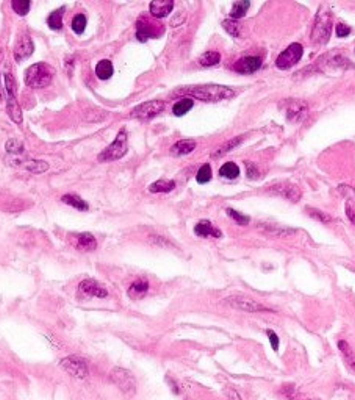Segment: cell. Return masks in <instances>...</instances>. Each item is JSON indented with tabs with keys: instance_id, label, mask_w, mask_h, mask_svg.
Masks as SVG:
<instances>
[{
	"instance_id": "44dd1931",
	"label": "cell",
	"mask_w": 355,
	"mask_h": 400,
	"mask_svg": "<svg viewBox=\"0 0 355 400\" xmlns=\"http://www.w3.org/2000/svg\"><path fill=\"white\" fill-rule=\"evenodd\" d=\"M196 149V141L194 139H182L179 143H175L171 149L174 155L180 157V155H188Z\"/></svg>"
},
{
	"instance_id": "484cf974",
	"label": "cell",
	"mask_w": 355,
	"mask_h": 400,
	"mask_svg": "<svg viewBox=\"0 0 355 400\" xmlns=\"http://www.w3.org/2000/svg\"><path fill=\"white\" fill-rule=\"evenodd\" d=\"M249 6H251V2H247V0H241V2H235V3L232 5L230 17H232L233 20L244 17L246 13H247V9H249Z\"/></svg>"
},
{
	"instance_id": "5bb4252c",
	"label": "cell",
	"mask_w": 355,
	"mask_h": 400,
	"mask_svg": "<svg viewBox=\"0 0 355 400\" xmlns=\"http://www.w3.org/2000/svg\"><path fill=\"white\" fill-rule=\"evenodd\" d=\"M33 50H34V45H33V41L28 34H23V36L17 41L16 47H14V58L16 61H23L27 60L28 56L33 55Z\"/></svg>"
},
{
	"instance_id": "2e32d148",
	"label": "cell",
	"mask_w": 355,
	"mask_h": 400,
	"mask_svg": "<svg viewBox=\"0 0 355 400\" xmlns=\"http://www.w3.org/2000/svg\"><path fill=\"white\" fill-rule=\"evenodd\" d=\"M157 36H158L157 30L153 28L150 23L143 22V20H138L136 22V38H138V41L146 42L147 39H153V38H157Z\"/></svg>"
},
{
	"instance_id": "cb8c5ba5",
	"label": "cell",
	"mask_w": 355,
	"mask_h": 400,
	"mask_svg": "<svg viewBox=\"0 0 355 400\" xmlns=\"http://www.w3.org/2000/svg\"><path fill=\"white\" fill-rule=\"evenodd\" d=\"M61 200H63V202H64L66 205L74 206V208H77V209H80V211H86V209L89 208L88 203L85 202V200L81 199V197H78L77 194H64V196L61 197Z\"/></svg>"
},
{
	"instance_id": "f6af8a7d",
	"label": "cell",
	"mask_w": 355,
	"mask_h": 400,
	"mask_svg": "<svg viewBox=\"0 0 355 400\" xmlns=\"http://www.w3.org/2000/svg\"><path fill=\"white\" fill-rule=\"evenodd\" d=\"M0 56H2V49H0Z\"/></svg>"
},
{
	"instance_id": "4fadbf2b",
	"label": "cell",
	"mask_w": 355,
	"mask_h": 400,
	"mask_svg": "<svg viewBox=\"0 0 355 400\" xmlns=\"http://www.w3.org/2000/svg\"><path fill=\"white\" fill-rule=\"evenodd\" d=\"M260 67H262V58L260 56H244L233 66V69L240 74H254Z\"/></svg>"
},
{
	"instance_id": "f35d334b",
	"label": "cell",
	"mask_w": 355,
	"mask_h": 400,
	"mask_svg": "<svg viewBox=\"0 0 355 400\" xmlns=\"http://www.w3.org/2000/svg\"><path fill=\"white\" fill-rule=\"evenodd\" d=\"M351 28L346 25V23H337L335 25V34L338 38H348L349 34H351Z\"/></svg>"
},
{
	"instance_id": "e0dca14e",
	"label": "cell",
	"mask_w": 355,
	"mask_h": 400,
	"mask_svg": "<svg viewBox=\"0 0 355 400\" xmlns=\"http://www.w3.org/2000/svg\"><path fill=\"white\" fill-rule=\"evenodd\" d=\"M194 233L197 234L199 238H208V236L221 238L222 236V233L213 227L211 222H208V220H200V222H197L196 227H194Z\"/></svg>"
},
{
	"instance_id": "8d00e7d4",
	"label": "cell",
	"mask_w": 355,
	"mask_h": 400,
	"mask_svg": "<svg viewBox=\"0 0 355 400\" xmlns=\"http://www.w3.org/2000/svg\"><path fill=\"white\" fill-rule=\"evenodd\" d=\"M227 214L233 219V220H236V223H240V225H247V223L251 222V219L247 217V216H244V214H240L238 211H235V209H232V208H229L227 209Z\"/></svg>"
},
{
	"instance_id": "836d02e7",
	"label": "cell",
	"mask_w": 355,
	"mask_h": 400,
	"mask_svg": "<svg viewBox=\"0 0 355 400\" xmlns=\"http://www.w3.org/2000/svg\"><path fill=\"white\" fill-rule=\"evenodd\" d=\"M86 16L85 14H77L74 19H72V30L77 33V34H81L85 30H86Z\"/></svg>"
},
{
	"instance_id": "52a82bcc",
	"label": "cell",
	"mask_w": 355,
	"mask_h": 400,
	"mask_svg": "<svg viewBox=\"0 0 355 400\" xmlns=\"http://www.w3.org/2000/svg\"><path fill=\"white\" fill-rule=\"evenodd\" d=\"M302 55H304V47L299 42L290 44L287 49L277 56L276 66H277V69L287 70V69L293 67L294 64H298L301 61Z\"/></svg>"
},
{
	"instance_id": "60d3db41",
	"label": "cell",
	"mask_w": 355,
	"mask_h": 400,
	"mask_svg": "<svg viewBox=\"0 0 355 400\" xmlns=\"http://www.w3.org/2000/svg\"><path fill=\"white\" fill-rule=\"evenodd\" d=\"M268 338H269V343H271V347L274 349V350H279V336L272 332V330H268L266 332Z\"/></svg>"
},
{
	"instance_id": "d4e9b609",
	"label": "cell",
	"mask_w": 355,
	"mask_h": 400,
	"mask_svg": "<svg viewBox=\"0 0 355 400\" xmlns=\"http://www.w3.org/2000/svg\"><path fill=\"white\" fill-rule=\"evenodd\" d=\"M243 141V136H236L230 141H227V143H224L222 146H219L215 152H213V158H218V157H222V155H226L229 154L230 150H233L236 146H238L240 143Z\"/></svg>"
},
{
	"instance_id": "9a60e30c",
	"label": "cell",
	"mask_w": 355,
	"mask_h": 400,
	"mask_svg": "<svg viewBox=\"0 0 355 400\" xmlns=\"http://www.w3.org/2000/svg\"><path fill=\"white\" fill-rule=\"evenodd\" d=\"M174 8V2L172 0H155V2H152L149 9H150V14L157 19H163L166 17Z\"/></svg>"
},
{
	"instance_id": "30bf717a",
	"label": "cell",
	"mask_w": 355,
	"mask_h": 400,
	"mask_svg": "<svg viewBox=\"0 0 355 400\" xmlns=\"http://www.w3.org/2000/svg\"><path fill=\"white\" fill-rule=\"evenodd\" d=\"M164 110V102L161 100H149L146 103L138 105L136 108L132 110V117H136V119H152L155 117L158 113H161Z\"/></svg>"
},
{
	"instance_id": "5b68a950",
	"label": "cell",
	"mask_w": 355,
	"mask_h": 400,
	"mask_svg": "<svg viewBox=\"0 0 355 400\" xmlns=\"http://www.w3.org/2000/svg\"><path fill=\"white\" fill-rule=\"evenodd\" d=\"M127 149H128V144H127V132L125 130H121L119 133H117L114 143L110 144L105 150H102V154L99 155V160L100 161H114V160H119V158H122L127 154Z\"/></svg>"
},
{
	"instance_id": "8992f818",
	"label": "cell",
	"mask_w": 355,
	"mask_h": 400,
	"mask_svg": "<svg viewBox=\"0 0 355 400\" xmlns=\"http://www.w3.org/2000/svg\"><path fill=\"white\" fill-rule=\"evenodd\" d=\"M60 366L70 375V377H74L77 380H85L89 374L86 361L77 355H69L63 358L60 361Z\"/></svg>"
},
{
	"instance_id": "d6a6232c",
	"label": "cell",
	"mask_w": 355,
	"mask_h": 400,
	"mask_svg": "<svg viewBox=\"0 0 355 400\" xmlns=\"http://www.w3.org/2000/svg\"><path fill=\"white\" fill-rule=\"evenodd\" d=\"M11 6H13L14 13H17L19 16H25L30 11L31 3L28 0H14V2H11Z\"/></svg>"
},
{
	"instance_id": "7bdbcfd3",
	"label": "cell",
	"mask_w": 355,
	"mask_h": 400,
	"mask_svg": "<svg viewBox=\"0 0 355 400\" xmlns=\"http://www.w3.org/2000/svg\"><path fill=\"white\" fill-rule=\"evenodd\" d=\"M346 216L349 217V220L355 225V209L352 208V205L349 202H346Z\"/></svg>"
},
{
	"instance_id": "d6986e66",
	"label": "cell",
	"mask_w": 355,
	"mask_h": 400,
	"mask_svg": "<svg viewBox=\"0 0 355 400\" xmlns=\"http://www.w3.org/2000/svg\"><path fill=\"white\" fill-rule=\"evenodd\" d=\"M97 241L91 233H80L77 234V249L81 252H92L96 250Z\"/></svg>"
},
{
	"instance_id": "83f0119b",
	"label": "cell",
	"mask_w": 355,
	"mask_h": 400,
	"mask_svg": "<svg viewBox=\"0 0 355 400\" xmlns=\"http://www.w3.org/2000/svg\"><path fill=\"white\" fill-rule=\"evenodd\" d=\"M175 188L174 180H157L149 186L150 193H169Z\"/></svg>"
},
{
	"instance_id": "bcb514c9",
	"label": "cell",
	"mask_w": 355,
	"mask_h": 400,
	"mask_svg": "<svg viewBox=\"0 0 355 400\" xmlns=\"http://www.w3.org/2000/svg\"><path fill=\"white\" fill-rule=\"evenodd\" d=\"M309 400H318V399H309Z\"/></svg>"
},
{
	"instance_id": "8fae6325",
	"label": "cell",
	"mask_w": 355,
	"mask_h": 400,
	"mask_svg": "<svg viewBox=\"0 0 355 400\" xmlns=\"http://www.w3.org/2000/svg\"><path fill=\"white\" fill-rule=\"evenodd\" d=\"M268 191L271 194H276V196H280L283 199H287L293 203L299 202V199H301V190L296 185L290 183V182H280V183L272 185V186H269Z\"/></svg>"
},
{
	"instance_id": "e575fe53",
	"label": "cell",
	"mask_w": 355,
	"mask_h": 400,
	"mask_svg": "<svg viewBox=\"0 0 355 400\" xmlns=\"http://www.w3.org/2000/svg\"><path fill=\"white\" fill-rule=\"evenodd\" d=\"M196 180H197L199 183H208V182L211 180V166H210L208 163L204 164V166L197 171Z\"/></svg>"
},
{
	"instance_id": "3957f363",
	"label": "cell",
	"mask_w": 355,
	"mask_h": 400,
	"mask_svg": "<svg viewBox=\"0 0 355 400\" xmlns=\"http://www.w3.org/2000/svg\"><path fill=\"white\" fill-rule=\"evenodd\" d=\"M330 33H332V16L330 13H324V11H318V16L313 25L312 31V41L313 44L323 45L329 41Z\"/></svg>"
},
{
	"instance_id": "603a6c76",
	"label": "cell",
	"mask_w": 355,
	"mask_h": 400,
	"mask_svg": "<svg viewBox=\"0 0 355 400\" xmlns=\"http://www.w3.org/2000/svg\"><path fill=\"white\" fill-rule=\"evenodd\" d=\"M113 72H114L113 63L108 61V60H102V61H99L97 66H96V75H97L100 80H108V78H111Z\"/></svg>"
},
{
	"instance_id": "f546056e",
	"label": "cell",
	"mask_w": 355,
	"mask_h": 400,
	"mask_svg": "<svg viewBox=\"0 0 355 400\" xmlns=\"http://www.w3.org/2000/svg\"><path fill=\"white\" fill-rule=\"evenodd\" d=\"M193 107H194V102L189 99V97H186V99H182V100H179L177 103H174L172 113L175 116H183V114H186L189 110H191Z\"/></svg>"
},
{
	"instance_id": "4316f807",
	"label": "cell",
	"mask_w": 355,
	"mask_h": 400,
	"mask_svg": "<svg viewBox=\"0 0 355 400\" xmlns=\"http://www.w3.org/2000/svg\"><path fill=\"white\" fill-rule=\"evenodd\" d=\"M219 175H221V177H226V179H236L240 175L238 164L233 163V161L224 163L221 166V169H219Z\"/></svg>"
},
{
	"instance_id": "7a4b0ae2",
	"label": "cell",
	"mask_w": 355,
	"mask_h": 400,
	"mask_svg": "<svg viewBox=\"0 0 355 400\" xmlns=\"http://www.w3.org/2000/svg\"><path fill=\"white\" fill-rule=\"evenodd\" d=\"M55 75V69L47 63H36L27 69L25 83L30 88H45L52 83Z\"/></svg>"
},
{
	"instance_id": "ba28073f",
	"label": "cell",
	"mask_w": 355,
	"mask_h": 400,
	"mask_svg": "<svg viewBox=\"0 0 355 400\" xmlns=\"http://www.w3.org/2000/svg\"><path fill=\"white\" fill-rule=\"evenodd\" d=\"M6 81V92H8V102H6V111L8 116L11 117V121H14L16 124H22V110L19 107V103L16 100V88H14V78L11 74H6L5 77Z\"/></svg>"
},
{
	"instance_id": "6da1fadb",
	"label": "cell",
	"mask_w": 355,
	"mask_h": 400,
	"mask_svg": "<svg viewBox=\"0 0 355 400\" xmlns=\"http://www.w3.org/2000/svg\"><path fill=\"white\" fill-rule=\"evenodd\" d=\"M175 94H182V96H189L204 102H219L226 100L235 96V91L229 86L222 85H202V86H186L177 89Z\"/></svg>"
},
{
	"instance_id": "74e56055",
	"label": "cell",
	"mask_w": 355,
	"mask_h": 400,
	"mask_svg": "<svg viewBox=\"0 0 355 400\" xmlns=\"http://www.w3.org/2000/svg\"><path fill=\"white\" fill-rule=\"evenodd\" d=\"M305 211H307V213H309L312 217H315L316 220H321V222H324V223H327V222L332 220V217L327 216L326 213H323V211H318V209H313V208H305Z\"/></svg>"
},
{
	"instance_id": "7c38bea8",
	"label": "cell",
	"mask_w": 355,
	"mask_h": 400,
	"mask_svg": "<svg viewBox=\"0 0 355 400\" xmlns=\"http://www.w3.org/2000/svg\"><path fill=\"white\" fill-rule=\"evenodd\" d=\"M80 294L85 297H99V299H105L108 296V291H106L99 281L92 280V278H88V280H83L80 283V288H78Z\"/></svg>"
},
{
	"instance_id": "9c48e42d",
	"label": "cell",
	"mask_w": 355,
	"mask_h": 400,
	"mask_svg": "<svg viewBox=\"0 0 355 400\" xmlns=\"http://www.w3.org/2000/svg\"><path fill=\"white\" fill-rule=\"evenodd\" d=\"M226 303L230 305L232 308L241 310L246 313H265L269 311L265 305L258 303L257 300L251 299V297H244V296H230L226 299Z\"/></svg>"
},
{
	"instance_id": "ab89813d",
	"label": "cell",
	"mask_w": 355,
	"mask_h": 400,
	"mask_svg": "<svg viewBox=\"0 0 355 400\" xmlns=\"http://www.w3.org/2000/svg\"><path fill=\"white\" fill-rule=\"evenodd\" d=\"M224 393H226V397L229 400H241L240 393L235 390V388H224Z\"/></svg>"
},
{
	"instance_id": "ffe728a7",
	"label": "cell",
	"mask_w": 355,
	"mask_h": 400,
	"mask_svg": "<svg viewBox=\"0 0 355 400\" xmlns=\"http://www.w3.org/2000/svg\"><path fill=\"white\" fill-rule=\"evenodd\" d=\"M338 349L341 352L346 366L355 374V352L352 350V347L346 343V341H338Z\"/></svg>"
},
{
	"instance_id": "b9f144b4",
	"label": "cell",
	"mask_w": 355,
	"mask_h": 400,
	"mask_svg": "<svg viewBox=\"0 0 355 400\" xmlns=\"http://www.w3.org/2000/svg\"><path fill=\"white\" fill-rule=\"evenodd\" d=\"M246 168H247V175H249V179H255V177H258V171H257V168L254 166V164H252L251 161H247V163H246Z\"/></svg>"
},
{
	"instance_id": "1f68e13d",
	"label": "cell",
	"mask_w": 355,
	"mask_h": 400,
	"mask_svg": "<svg viewBox=\"0 0 355 400\" xmlns=\"http://www.w3.org/2000/svg\"><path fill=\"white\" fill-rule=\"evenodd\" d=\"M222 27L224 30H226L229 34H232L233 38H238L240 36V30H241V25L236 20L233 19H227V20H224L222 22Z\"/></svg>"
},
{
	"instance_id": "7402d4cb",
	"label": "cell",
	"mask_w": 355,
	"mask_h": 400,
	"mask_svg": "<svg viewBox=\"0 0 355 400\" xmlns=\"http://www.w3.org/2000/svg\"><path fill=\"white\" fill-rule=\"evenodd\" d=\"M149 291V283L146 280H136L135 283H132V286L128 288V296L132 299H141L143 296H146V292Z\"/></svg>"
},
{
	"instance_id": "f1b7e54d",
	"label": "cell",
	"mask_w": 355,
	"mask_h": 400,
	"mask_svg": "<svg viewBox=\"0 0 355 400\" xmlns=\"http://www.w3.org/2000/svg\"><path fill=\"white\" fill-rule=\"evenodd\" d=\"M63 14H64V8L55 9L53 13L47 17V25L52 30H61L63 28Z\"/></svg>"
},
{
	"instance_id": "ee69618b",
	"label": "cell",
	"mask_w": 355,
	"mask_h": 400,
	"mask_svg": "<svg viewBox=\"0 0 355 400\" xmlns=\"http://www.w3.org/2000/svg\"><path fill=\"white\" fill-rule=\"evenodd\" d=\"M0 100H2V89H0Z\"/></svg>"
},
{
	"instance_id": "d590c367",
	"label": "cell",
	"mask_w": 355,
	"mask_h": 400,
	"mask_svg": "<svg viewBox=\"0 0 355 400\" xmlns=\"http://www.w3.org/2000/svg\"><path fill=\"white\" fill-rule=\"evenodd\" d=\"M6 150L9 152V154H14V155H19V154H22L23 150V144L20 143V141H17V139H9L8 143H6Z\"/></svg>"
},
{
	"instance_id": "277c9868",
	"label": "cell",
	"mask_w": 355,
	"mask_h": 400,
	"mask_svg": "<svg viewBox=\"0 0 355 400\" xmlns=\"http://www.w3.org/2000/svg\"><path fill=\"white\" fill-rule=\"evenodd\" d=\"M110 377L113 383L119 388L125 396L132 397L136 394V379L133 377V374L130 371L124 368H114L110 374Z\"/></svg>"
},
{
	"instance_id": "4dcf8cb0",
	"label": "cell",
	"mask_w": 355,
	"mask_h": 400,
	"mask_svg": "<svg viewBox=\"0 0 355 400\" xmlns=\"http://www.w3.org/2000/svg\"><path fill=\"white\" fill-rule=\"evenodd\" d=\"M221 61V55L218 52H205L204 55L199 56V64L204 67L216 66Z\"/></svg>"
},
{
	"instance_id": "ac0fdd59",
	"label": "cell",
	"mask_w": 355,
	"mask_h": 400,
	"mask_svg": "<svg viewBox=\"0 0 355 400\" xmlns=\"http://www.w3.org/2000/svg\"><path fill=\"white\" fill-rule=\"evenodd\" d=\"M307 105L299 102V100H291L287 107V114L290 121H299L301 117H304L307 114Z\"/></svg>"
}]
</instances>
